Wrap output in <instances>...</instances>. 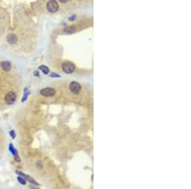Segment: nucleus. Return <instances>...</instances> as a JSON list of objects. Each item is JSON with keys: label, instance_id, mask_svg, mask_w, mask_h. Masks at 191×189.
Segmentation results:
<instances>
[{"label": "nucleus", "instance_id": "nucleus-3", "mask_svg": "<svg viewBox=\"0 0 191 189\" xmlns=\"http://www.w3.org/2000/svg\"><path fill=\"white\" fill-rule=\"evenodd\" d=\"M56 90L52 88H45L40 91V94L45 97H52L56 94Z\"/></svg>", "mask_w": 191, "mask_h": 189}, {"label": "nucleus", "instance_id": "nucleus-2", "mask_svg": "<svg viewBox=\"0 0 191 189\" xmlns=\"http://www.w3.org/2000/svg\"><path fill=\"white\" fill-rule=\"evenodd\" d=\"M47 9L50 13H56L59 10V4L56 0H49L47 3Z\"/></svg>", "mask_w": 191, "mask_h": 189}, {"label": "nucleus", "instance_id": "nucleus-13", "mask_svg": "<svg viewBox=\"0 0 191 189\" xmlns=\"http://www.w3.org/2000/svg\"><path fill=\"white\" fill-rule=\"evenodd\" d=\"M17 180H18V181H19V182L20 183L22 184V185H26V180L24 179V178H23V177L18 176Z\"/></svg>", "mask_w": 191, "mask_h": 189}, {"label": "nucleus", "instance_id": "nucleus-4", "mask_svg": "<svg viewBox=\"0 0 191 189\" xmlns=\"http://www.w3.org/2000/svg\"><path fill=\"white\" fill-rule=\"evenodd\" d=\"M4 100H5L6 103L7 105H11L13 104L15 100H16V94L13 92H9L6 95Z\"/></svg>", "mask_w": 191, "mask_h": 189}, {"label": "nucleus", "instance_id": "nucleus-16", "mask_svg": "<svg viewBox=\"0 0 191 189\" xmlns=\"http://www.w3.org/2000/svg\"><path fill=\"white\" fill-rule=\"evenodd\" d=\"M59 1H60L61 3L65 4V3H68L70 0H59Z\"/></svg>", "mask_w": 191, "mask_h": 189}, {"label": "nucleus", "instance_id": "nucleus-10", "mask_svg": "<svg viewBox=\"0 0 191 189\" xmlns=\"http://www.w3.org/2000/svg\"><path fill=\"white\" fill-rule=\"evenodd\" d=\"M30 94V91H29V90L27 89V88H26V89H24V96H23V97L22 98V100H21V102H22V103H24V102L27 100V96H28V95Z\"/></svg>", "mask_w": 191, "mask_h": 189}, {"label": "nucleus", "instance_id": "nucleus-17", "mask_svg": "<svg viewBox=\"0 0 191 189\" xmlns=\"http://www.w3.org/2000/svg\"><path fill=\"white\" fill-rule=\"evenodd\" d=\"M34 76H35V77H40V74L39 73H38V71H35L34 72Z\"/></svg>", "mask_w": 191, "mask_h": 189}, {"label": "nucleus", "instance_id": "nucleus-12", "mask_svg": "<svg viewBox=\"0 0 191 189\" xmlns=\"http://www.w3.org/2000/svg\"><path fill=\"white\" fill-rule=\"evenodd\" d=\"M75 31V28L73 26H68L66 27L65 29V32L67 34H71V33H73Z\"/></svg>", "mask_w": 191, "mask_h": 189}, {"label": "nucleus", "instance_id": "nucleus-1", "mask_svg": "<svg viewBox=\"0 0 191 189\" xmlns=\"http://www.w3.org/2000/svg\"><path fill=\"white\" fill-rule=\"evenodd\" d=\"M62 71L66 73L71 74L74 72L75 69V65L73 62L70 61H66L62 65Z\"/></svg>", "mask_w": 191, "mask_h": 189}, {"label": "nucleus", "instance_id": "nucleus-18", "mask_svg": "<svg viewBox=\"0 0 191 189\" xmlns=\"http://www.w3.org/2000/svg\"><path fill=\"white\" fill-rule=\"evenodd\" d=\"M51 77H60V76L58 75V74H55V73H52L51 74Z\"/></svg>", "mask_w": 191, "mask_h": 189}, {"label": "nucleus", "instance_id": "nucleus-11", "mask_svg": "<svg viewBox=\"0 0 191 189\" xmlns=\"http://www.w3.org/2000/svg\"><path fill=\"white\" fill-rule=\"evenodd\" d=\"M9 150H10V152H12V154L14 155L15 157H17L18 156V155H17V151L15 150V149L14 148V147H13V146L12 145V144H10V145H9Z\"/></svg>", "mask_w": 191, "mask_h": 189}, {"label": "nucleus", "instance_id": "nucleus-14", "mask_svg": "<svg viewBox=\"0 0 191 189\" xmlns=\"http://www.w3.org/2000/svg\"><path fill=\"white\" fill-rule=\"evenodd\" d=\"M10 136H11L12 138H13V139H14V138H15V133L14 131H11L10 132Z\"/></svg>", "mask_w": 191, "mask_h": 189}, {"label": "nucleus", "instance_id": "nucleus-7", "mask_svg": "<svg viewBox=\"0 0 191 189\" xmlns=\"http://www.w3.org/2000/svg\"><path fill=\"white\" fill-rule=\"evenodd\" d=\"M0 66L4 71H9L12 68V64L10 61H2L0 63Z\"/></svg>", "mask_w": 191, "mask_h": 189}, {"label": "nucleus", "instance_id": "nucleus-9", "mask_svg": "<svg viewBox=\"0 0 191 189\" xmlns=\"http://www.w3.org/2000/svg\"><path fill=\"white\" fill-rule=\"evenodd\" d=\"M39 68V69H40L41 71H42V72L45 74H48V73H49L50 71L48 67L45 66V65H41L40 66H39V68Z\"/></svg>", "mask_w": 191, "mask_h": 189}, {"label": "nucleus", "instance_id": "nucleus-6", "mask_svg": "<svg viewBox=\"0 0 191 189\" xmlns=\"http://www.w3.org/2000/svg\"><path fill=\"white\" fill-rule=\"evenodd\" d=\"M7 41L10 45H15L18 41V38L15 34H9L7 36Z\"/></svg>", "mask_w": 191, "mask_h": 189}, {"label": "nucleus", "instance_id": "nucleus-15", "mask_svg": "<svg viewBox=\"0 0 191 189\" xmlns=\"http://www.w3.org/2000/svg\"><path fill=\"white\" fill-rule=\"evenodd\" d=\"M76 19V16H72L71 17H70V18H69V21H75V20Z\"/></svg>", "mask_w": 191, "mask_h": 189}, {"label": "nucleus", "instance_id": "nucleus-8", "mask_svg": "<svg viewBox=\"0 0 191 189\" xmlns=\"http://www.w3.org/2000/svg\"><path fill=\"white\" fill-rule=\"evenodd\" d=\"M15 172H16V173H17L18 175H21V176H22V177L26 178V179L27 180H28L29 181H30V182L32 183H34V184H35V185H38V183H37V182H36V181H35L33 179V178H31L30 176H27V175H24V174H23V173H21V172L18 171H15Z\"/></svg>", "mask_w": 191, "mask_h": 189}, {"label": "nucleus", "instance_id": "nucleus-5", "mask_svg": "<svg viewBox=\"0 0 191 189\" xmlns=\"http://www.w3.org/2000/svg\"><path fill=\"white\" fill-rule=\"evenodd\" d=\"M70 91L74 94H79L81 91V86L79 83L76 82H72L70 84Z\"/></svg>", "mask_w": 191, "mask_h": 189}]
</instances>
